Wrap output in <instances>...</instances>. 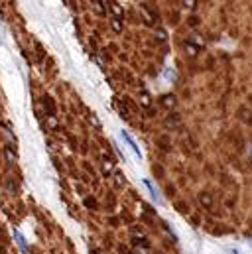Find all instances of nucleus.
I'll return each instance as SVG.
<instances>
[{
	"instance_id": "obj_1",
	"label": "nucleus",
	"mask_w": 252,
	"mask_h": 254,
	"mask_svg": "<svg viewBox=\"0 0 252 254\" xmlns=\"http://www.w3.org/2000/svg\"><path fill=\"white\" fill-rule=\"evenodd\" d=\"M199 203L205 207V209H211L213 207V197L209 193H199Z\"/></svg>"
},
{
	"instance_id": "obj_9",
	"label": "nucleus",
	"mask_w": 252,
	"mask_h": 254,
	"mask_svg": "<svg viewBox=\"0 0 252 254\" xmlns=\"http://www.w3.org/2000/svg\"><path fill=\"white\" fill-rule=\"evenodd\" d=\"M184 6H186V8H189V10H193V8L197 6V2H193V0H189V2H184Z\"/></svg>"
},
{
	"instance_id": "obj_3",
	"label": "nucleus",
	"mask_w": 252,
	"mask_h": 254,
	"mask_svg": "<svg viewBox=\"0 0 252 254\" xmlns=\"http://www.w3.org/2000/svg\"><path fill=\"white\" fill-rule=\"evenodd\" d=\"M162 105H164L166 109L176 107V97H174V95H164V97H162Z\"/></svg>"
},
{
	"instance_id": "obj_7",
	"label": "nucleus",
	"mask_w": 252,
	"mask_h": 254,
	"mask_svg": "<svg viewBox=\"0 0 252 254\" xmlns=\"http://www.w3.org/2000/svg\"><path fill=\"white\" fill-rule=\"evenodd\" d=\"M140 101H142V105H144V107H150V97H148L146 93L140 97Z\"/></svg>"
},
{
	"instance_id": "obj_10",
	"label": "nucleus",
	"mask_w": 252,
	"mask_h": 254,
	"mask_svg": "<svg viewBox=\"0 0 252 254\" xmlns=\"http://www.w3.org/2000/svg\"><path fill=\"white\" fill-rule=\"evenodd\" d=\"M233 254H239V253H237V251H233Z\"/></svg>"
},
{
	"instance_id": "obj_4",
	"label": "nucleus",
	"mask_w": 252,
	"mask_h": 254,
	"mask_svg": "<svg viewBox=\"0 0 252 254\" xmlns=\"http://www.w3.org/2000/svg\"><path fill=\"white\" fill-rule=\"evenodd\" d=\"M186 52H188L191 58H197V56H199V52H201V48H197L195 44L188 42V44H186Z\"/></svg>"
},
{
	"instance_id": "obj_6",
	"label": "nucleus",
	"mask_w": 252,
	"mask_h": 254,
	"mask_svg": "<svg viewBox=\"0 0 252 254\" xmlns=\"http://www.w3.org/2000/svg\"><path fill=\"white\" fill-rule=\"evenodd\" d=\"M146 186H148V188H150V191H152V197H154V199H156L158 203H162V199H160V195H158V193H156V190L152 188V184H150V182H146Z\"/></svg>"
},
{
	"instance_id": "obj_5",
	"label": "nucleus",
	"mask_w": 252,
	"mask_h": 254,
	"mask_svg": "<svg viewBox=\"0 0 252 254\" xmlns=\"http://www.w3.org/2000/svg\"><path fill=\"white\" fill-rule=\"evenodd\" d=\"M113 30H115V32H123V22H121V18H113Z\"/></svg>"
},
{
	"instance_id": "obj_2",
	"label": "nucleus",
	"mask_w": 252,
	"mask_h": 254,
	"mask_svg": "<svg viewBox=\"0 0 252 254\" xmlns=\"http://www.w3.org/2000/svg\"><path fill=\"white\" fill-rule=\"evenodd\" d=\"M123 138H125L126 142H128V146L132 148V152H134V154H136V156L140 158V156H142V154H140V148H138V146H136V142H134V140L130 138V134H128V132H125V130H123Z\"/></svg>"
},
{
	"instance_id": "obj_8",
	"label": "nucleus",
	"mask_w": 252,
	"mask_h": 254,
	"mask_svg": "<svg viewBox=\"0 0 252 254\" xmlns=\"http://www.w3.org/2000/svg\"><path fill=\"white\" fill-rule=\"evenodd\" d=\"M16 239H18V245H20V249H22V251H26V243H24V239H22L18 233H16Z\"/></svg>"
}]
</instances>
